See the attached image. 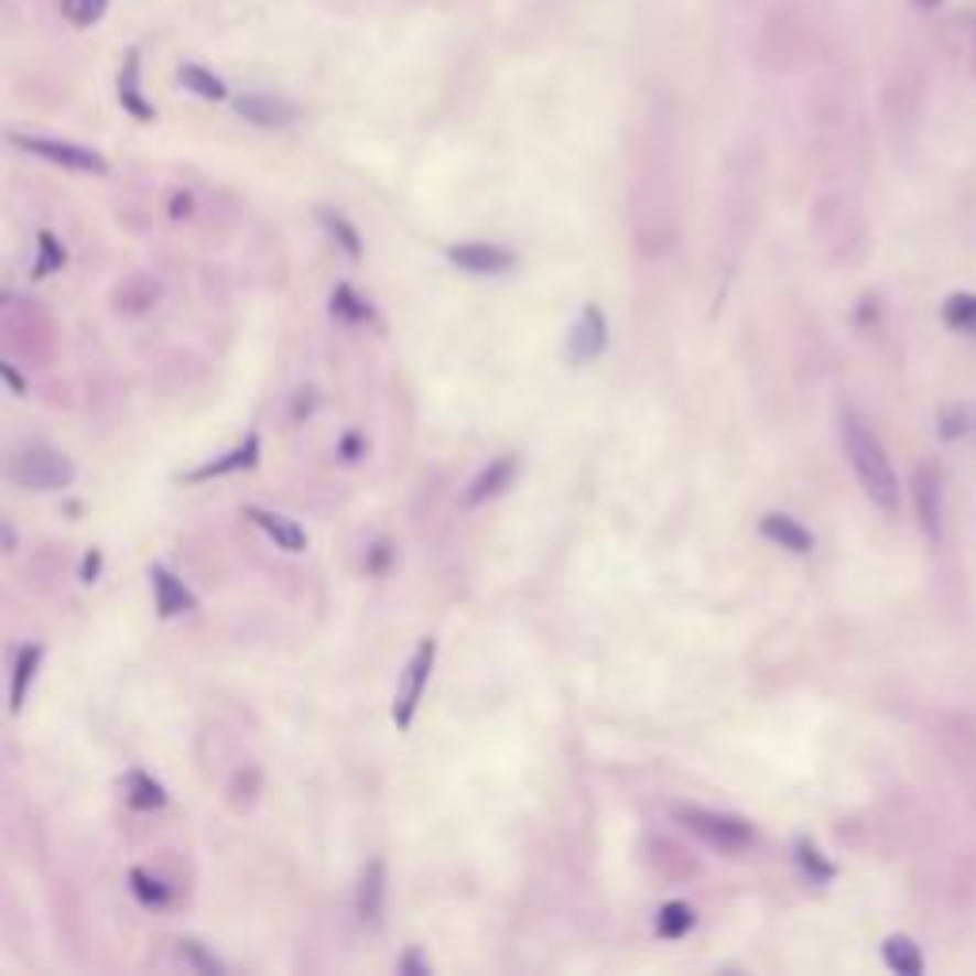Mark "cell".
Returning <instances> with one entry per match:
<instances>
[{"instance_id":"cell-1","label":"cell","mask_w":976,"mask_h":976,"mask_svg":"<svg viewBox=\"0 0 976 976\" xmlns=\"http://www.w3.org/2000/svg\"><path fill=\"white\" fill-rule=\"evenodd\" d=\"M839 432H843V451L850 458V469H855L863 492L878 503L881 511H897L900 508V481L892 474V462L885 454V446L878 443L874 427L858 416L855 409H843L839 416Z\"/></svg>"},{"instance_id":"cell-2","label":"cell","mask_w":976,"mask_h":976,"mask_svg":"<svg viewBox=\"0 0 976 976\" xmlns=\"http://www.w3.org/2000/svg\"><path fill=\"white\" fill-rule=\"evenodd\" d=\"M8 477L20 488H31V492H57V488L73 485V462L62 451H54V446L31 443L12 451Z\"/></svg>"},{"instance_id":"cell-3","label":"cell","mask_w":976,"mask_h":976,"mask_svg":"<svg viewBox=\"0 0 976 976\" xmlns=\"http://www.w3.org/2000/svg\"><path fill=\"white\" fill-rule=\"evenodd\" d=\"M675 821H680L686 832L698 835V839H706L709 847L729 850V855H736V850H748L751 843H756V828H751L748 821L729 816V813H714V809L683 805V809H675Z\"/></svg>"},{"instance_id":"cell-4","label":"cell","mask_w":976,"mask_h":976,"mask_svg":"<svg viewBox=\"0 0 976 976\" xmlns=\"http://www.w3.org/2000/svg\"><path fill=\"white\" fill-rule=\"evenodd\" d=\"M432 668H435V641L427 637V641L416 644L409 668H404V680H401V686H397V698H393L397 729H409V725H412V717H416V709H420V698H424V686H427Z\"/></svg>"},{"instance_id":"cell-5","label":"cell","mask_w":976,"mask_h":976,"mask_svg":"<svg viewBox=\"0 0 976 976\" xmlns=\"http://www.w3.org/2000/svg\"><path fill=\"white\" fill-rule=\"evenodd\" d=\"M12 145L28 149V153L43 156V161H50V164H62V169H73V172H107L104 156L85 145L54 142V138H23V134H12Z\"/></svg>"},{"instance_id":"cell-6","label":"cell","mask_w":976,"mask_h":976,"mask_svg":"<svg viewBox=\"0 0 976 976\" xmlns=\"http://www.w3.org/2000/svg\"><path fill=\"white\" fill-rule=\"evenodd\" d=\"M607 340H610V333H607V321H603L599 305H587V310L581 313V321L573 325V333H568V347H565L568 362H573V367H584V362L599 359V355L607 351Z\"/></svg>"},{"instance_id":"cell-7","label":"cell","mask_w":976,"mask_h":976,"mask_svg":"<svg viewBox=\"0 0 976 976\" xmlns=\"http://www.w3.org/2000/svg\"><path fill=\"white\" fill-rule=\"evenodd\" d=\"M446 260L458 263V268L474 271V275H500V271L516 268V256L500 245H485V241H466V245H451L446 248Z\"/></svg>"},{"instance_id":"cell-8","label":"cell","mask_w":976,"mask_h":976,"mask_svg":"<svg viewBox=\"0 0 976 976\" xmlns=\"http://www.w3.org/2000/svg\"><path fill=\"white\" fill-rule=\"evenodd\" d=\"M149 581H153V595H156V610H161V618H176V615L195 610V595L187 592V584L180 581L176 573H169L164 565H153L149 568Z\"/></svg>"},{"instance_id":"cell-9","label":"cell","mask_w":976,"mask_h":976,"mask_svg":"<svg viewBox=\"0 0 976 976\" xmlns=\"http://www.w3.org/2000/svg\"><path fill=\"white\" fill-rule=\"evenodd\" d=\"M516 469H519V462L511 458V454H503V458L488 462L481 474L474 477V485H469L466 508H477V503H485V500H492V496H500L503 488L516 481Z\"/></svg>"},{"instance_id":"cell-10","label":"cell","mask_w":976,"mask_h":976,"mask_svg":"<svg viewBox=\"0 0 976 976\" xmlns=\"http://www.w3.org/2000/svg\"><path fill=\"white\" fill-rule=\"evenodd\" d=\"M256 462H260V435H248V440L241 446H234L229 454H221V458L206 462V466H198L187 474V481H210V477H226V474H237V469H252Z\"/></svg>"},{"instance_id":"cell-11","label":"cell","mask_w":976,"mask_h":976,"mask_svg":"<svg viewBox=\"0 0 976 976\" xmlns=\"http://www.w3.org/2000/svg\"><path fill=\"white\" fill-rule=\"evenodd\" d=\"M245 516L252 519V523L260 527V531L268 534L271 542L279 545V550H286V553L305 550V531L294 523V519L279 516V511H263V508H245Z\"/></svg>"},{"instance_id":"cell-12","label":"cell","mask_w":976,"mask_h":976,"mask_svg":"<svg viewBox=\"0 0 976 976\" xmlns=\"http://www.w3.org/2000/svg\"><path fill=\"white\" fill-rule=\"evenodd\" d=\"M759 534L771 538L774 545H782V550H790V553H809V550H813V534H809L798 519L782 516V511H771V516L759 519Z\"/></svg>"},{"instance_id":"cell-13","label":"cell","mask_w":976,"mask_h":976,"mask_svg":"<svg viewBox=\"0 0 976 976\" xmlns=\"http://www.w3.org/2000/svg\"><path fill=\"white\" fill-rule=\"evenodd\" d=\"M382 904H386V866L382 858H375L359 878V920L378 923L382 920Z\"/></svg>"},{"instance_id":"cell-14","label":"cell","mask_w":976,"mask_h":976,"mask_svg":"<svg viewBox=\"0 0 976 976\" xmlns=\"http://www.w3.org/2000/svg\"><path fill=\"white\" fill-rule=\"evenodd\" d=\"M39 660H43V644H23L20 652H15V668H12V694H8V706H12V714H20L23 709V698H28L31 683H35V672H39Z\"/></svg>"},{"instance_id":"cell-15","label":"cell","mask_w":976,"mask_h":976,"mask_svg":"<svg viewBox=\"0 0 976 976\" xmlns=\"http://www.w3.org/2000/svg\"><path fill=\"white\" fill-rule=\"evenodd\" d=\"M915 500H920V523L923 531H928L934 542L942 538V488H939V477L931 474V469H923L920 474V485H915Z\"/></svg>"},{"instance_id":"cell-16","label":"cell","mask_w":976,"mask_h":976,"mask_svg":"<svg viewBox=\"0 0 976 976\" xmlns=\"http://www.w3.org/2000/svg\"><path fill=\"white\" fill-rule=\"evenodd\" d=\"M237 111H241L245 119L260 122V127H286V122L294 119V107L271 96H245L241 104H237Z\"/></svg>"},{"instance_id":"cell-17","label":"cell","mask_w":976,"mask_h":976,"mask_svg":"<svg viewBox=\"0 0 976 976\" xmlns=\"http://www.w3.org/2000/svg\"><path fill=\"white\" fill-rule=\"evenodd\" d=\"M885 962H889V969L900 973V976H920L923 973L920 946H915L912 939H904V934H892V939L885 942Z\"/></svg>"},{"instance_id":"cell-18","label":"cell","mask_w":976,"mask_h":976,"mask_svg":"<svg viewBox=\"0 0 976 976\" xmlns=\"http://www.w3.org/2000/svg\"><path fill=\"white\" fill-rule=\"evenodd\" d=\"M698 923V915H694L691 904H683V900H672V904L660 908L657 915V934L660 939H683L686 931Z\"/></svg>"},{"instance_id":"cell-19","label":"cell","mask_w":976,"mask_h":976,"mask_svg":"<svg viewBox=\"0 0 976 976\" xmlns=\"http://www.w3.org/2000/svg\"><path fill=\"white\" fill-rule=\"evenodd\" d=\"M127 798L134 809H161L164 805V790L161 782H153L145 771H130L127 779Z\"/></svg>"},{"instance_id":"cell-20","label":"cell","mask_w":976,"mask_h":976,"mask_svg":"<svg viewBox=\"0 0 976 976\" xmlns=\"http://www.w3.org/2000/svg\"><path fill=\"white\" fill-rule=\"evenodd\" d=\"M321 226H325L328 234L336 237V245H340L344 252L351 256V260H359V256H362V241H359V234H355V226L344 218V214H336V210H321Z\"/></svg>"},{"instance_id":"cell-21","label":"cell","mask_w":976,"mask_h":976,"mask_svg":"<svg viewBox=\"0 0 976 976\" xmlns=\"http://www.w3.org/2000/svg\"><path fill=\"white\" fill-rule=\"evenodd\" d=\"M119 96H122V107H127L130 115H138V119H149V115H153V107H149L142 93H138V57L134 54H130V62H127V73L119 77Z\"/></svg>"},{"instance_id":"cell-22","label":"cell","mask_w":976,"mask_h":976,"mask_svg":"<svg viewBox=\"0 0 976 976\" xmlns=\"http://www.w3.org/2000/svg\"><path fill=\"white\" fill-rule=\"evenodd\" d=\"M180 85L192 88V93L203 96V99H221V96H226V85H221L214 73L198 69V65H184V69H180Z\"/></svg>"},{"instance_id":"cell-23","label":"cell","mask_w":976,"mask_h":976,"mask_svg":"<svg viewBox=\"0 0 976 976\" xmlns=\"http://www.w3.org/2000/svg\"><path fill=\"white\" fill-rule=\"evenodd\" d=\"M65 263V248L57 245L54 234H39V263L31 268V279H46L50 271H57Z\"/></svg>"},{"instance_id":"cell-24","label":"cell","mask_w":976,"mask_h":976,"mask_svg":"<svg viewBox=\"0 0 976 976\" xmlns=\"http://www.w3.org/2000/svg\"><path fill=\"white\" fill-rule=\"evenodd\" d=\"M130 889H134V897L142 900L145 908H164V904H169V889H164L156 878H149L145 870H130Z\"/></svg>"},{"instance_id":"cell-25","label":"cell","mask_w":976,"mask_h":976,"mask_svg":"<svg viewBox=\"0 0 976 976\" xmlns=\"http://www.w3.org/2000/svg\"><path fill=\"white\" fill-rule=\"evenodd\" d=\"M942 317H946L950 328H976V297L973 294L950 297L946 310H942Z\"/></svg>"},{"instance_id":"cell-26","label":"cell","mask_w":976,"mask_h":976,"mask_svg":"<svg viewBox=\"0 0 976 976\" xmlns=\"http://www.w3.org/2000/svg\"><path fill=\"white\" fill-rule=\"evenodd\" d=\"M798 863L805 866V870H809V878H816V881H828L832 874H835L828 858H824L821 850H816L809 839H798Z\"/></svg>"},{"instance_id":"cell-27","label":"cell","mask_w":976,"mask_h":976,"mask_svg":"<svg viewBox=\"0 0 976 976\" xmlns=\"http://www.w3.org/2000/svg\"><path fill=\"white\" fill-rule=\"evenodd\" d=\"M333 310L340 313V317H347V321H362V317H370V305L362 302V297H355V294H351V286H340V291L333 294Z\"/></svg>"},{"instance_id":"cell-28","label":"cell","mask_w":976,"mask_h":976,"mask_svg":"<svg viewBox=\"0 0 976 976\" xmlns=\"http://www.w3.org/2000/svg\"><path fill=\"white\" fill-rule=\"evenodd\" d=\"M62 8L73 23H96L104 15L107 0H62Z\"/></svg>"},{"instance_id":"cell-29","label":"cell","mask_w":976,"mask_h":976,"mask_svg":"<svg viewBox=\"0 0 976 976\" xmlns=\"http://www.w3.org/2000/svg\"><path fill=\"white\" fill-rule=\"evenodd\" d=\"M180 954H184V957H192V962H195L203 973H221V965L214 962L210 954H203V946H198V942H192V939H184V942H180Z\"/></svg>"},{"instance_id":"cell-30","label":"cell","mask_w":976,"mask_h":976,"mask_svg":"<svg viewBox=\"0 0 976 976\" xmlns=\"http://www.w3.org/2000/svg\"><path fill=\"white\" fill-rule=\"evenodd\" d=\"M401 973H424V976H427V973H432V965H427L420 954H409V957H404V962H401Z\"/></svg>"},{"instance_id":"cell-31","label":"cell","mask_w":976,"mask_h":976,"mask_svg":"<svg viewBox=\"0 0 976 976\" xmlns=\"http://www.w3.org/2000/svg\"><path fill=\"white\" fill-rule=\"evenodd\" d=\"M96 573H99V553H88V557H85V581L93 584Z\"/></svg>"},{"instance_id":"cell-32","label":"cell","mask_w":976,"mask_h":976,"mask_svg":"<svg viewBox=\"0 0 976 976\" xmlns=\"http://www.w3.org/2000/svg\"><path fill=\"white\" fill-rule=\"evenodd\" d=\"M4 378H8V386H12L15 393H23V382H20V375H15L12 367H4Z\"/></svg>"},{"instance_id":"cell-33","label":"cell","mask_w":976,"mask_h":976,"mask_svg":"<svg viewBox=\"0 0 976 976\" xmlns=\"http://www.w3.org/2000/svg\"><path fill=\"white\" fill-rule=\"evenodd\" d=\"M915 4H920V8H934V4H942V0H915Z\"/></svg>"}]
</instances>
